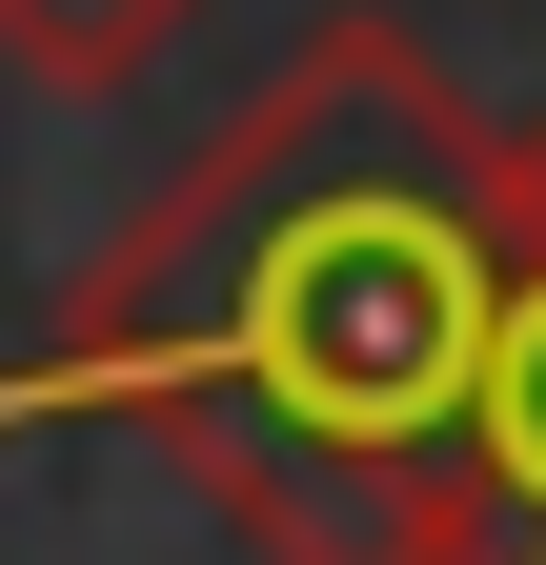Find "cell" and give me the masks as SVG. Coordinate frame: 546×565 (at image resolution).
<instances>
[{
  "instance_id": "6da1fadb",
  "label": "cell",
  "mask_w": 546,
  "mask_h": 565,
  "mask_svg": "<svg viewBox=\"0 0 546 565\" xmlns=\"http://www.w3.org/2000/svg\"><path fill=\"white\" fill-rule=\"evenodd\" d=\"M486 323L506 121H465L405 21H324L122 202L0 404L143 424L243 565H486Z\"/></svg>"
},
{
  "instance_id": "7a4b0ae2",
  "label": "cell",
  "mask_w": 546,
  "mask_h": 565,
  "mask_svg": "<svg viewBox=\"0 0 546 565\" xmlns=\"http://www.w3.org/2000/svg\"><path fill=\"white\" fill-rule=\"evenodd\" d=\"M486 565H546V121H506V323H486Z\"/></svg>"
},
{
  "instance_id": "3957f363",
  "label": "cell",
  "mask_w": 546,
  "mask_h": 565,
  "mask_svg": "<svg viewBox=\"0 0 546 565\" xmlns=\"http://www.w3.org/2000/svg\"><path fill=\"white\" fill-rule=\"evenodd\" d=\"M182 21H202V0H0V82H41V102H122Z\"/></svg>"
}]
</instances>
